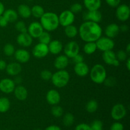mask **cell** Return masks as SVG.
I'll return each instance as SVG.
<instances>
[{
  "label": "cell",
  "instance_id": "cell-47",
  "mask_svg": "<svg viewBox=\"0 0 130 130\" xmlns=\"http://www.w3.org/2000/svg\"><path fill=\"white\" fill-rule=\"evenodd\" d=\"M13 81L14 83H15V85H19L21 84L22 82V77H20V76L17 75V76H15V79H14Z\"/></svg>",
  "mask_w": 130,
  "mask_h": 130
},
{
  "label": "cell",
  "instance_id": "cell-26",
  "mask_svg": "<svg viewBox=\"0 0 130 130\" xmlns=\"http://www.w3.org/2000/svg\"><path fill=\"white\" fill-rule=\"evenodd\" d=\"M5 19L7 20V21L9 22H14L17 21L19 17V15H18L17 11L15 10H13V9H7V10H5L3 14Z\"/></svg>",
  "mask_w": 130,
  "mask_h": 130
},
{
  "label": "cell",
  "instance_id": "cell-4",
  "mask_svg": "<svg viewBox=\"0 0 130 130\" xmlns=\"http://www.w3.org/2000/svg\"><path fill=\"white\" fill-rule=\"evenodd\" d=\"M91 81L96 84H102L107 77V71L105 67L101 64H95L90 72Z\"/></svg>",
  "mask_w": 130,
  "mask_h": 130
},
{
  "label": "cell",
  "instance_id": "cell-2",
  "mask_svg": "<svg viewBox=\"0 0 130 130\" xmlns=\"http://www.w3.org/2000/svg\"><path fill=\"white\" fill-rule=\"evenodd\" d=\"M40 24L44 30L47 32L54 31L60 25L58 16L55 13L52 11L44 12L40 18Z\"/></svg>",
  "mask_w": 130,
  "mask_h": 130
},
{
  "label": "cell",
  "instance_id": "cell-52",
  "mask_svg": "<svg viewBox=\"0 0 130 130\" xmlns=\"http://www.w3.org/2000/svg\"><path fill=\"white\" fill-rule=\"evenodd\" d=\"M126 67L128 71L130 70V58H128L126 60Z\"/></svg>",
  "mask_w": 130,
  "mask_h": 130
},
{
  "label": "cell",
  "instance_id": "cell-16",
  "mask_svg": "<svg viewBox=\"0 0 130 130\" xmlns=\"http://www.w3.org/2000/svg\"><path fill=\"white\" fill-rule=\"evenodd\" d=\"M33 38L29 34V33L23 32L20 33L17 37V43L22 47H29L32 44Z\"/></svg>",
  "mask_w": 130,
  "mask_h": 130
},
{
  "label": "cell",
  "instance_id": "cell-7",
  "mask_svg": "<svg viewBox=\"0 0 130 130\" xmlns=\"http://www.w3.org/2000/svg\"><path fill=\"white\" fill-rule=\"evenodd\" d=\"M111 117L116 121L123 119L126 115V109L122 104H117L112 107L110 112Z\"/></svg>",
  "mask_w": 130,
  "mask_h": 130
},
{
  "label": "cell",
  "instance_id": "cell-39",
  "mask_svg": "<svg viewBox=\"0 0 130 130\" xmlns=\"http://www.w3.org/2000/svg\"><path fill=\"white\" fill-rule=\"evenodd\" d=\"M41 78L44 81H49V80H51L52 76V73L51 71H48L47 69H44L43 71H41L40 74Z\"/></svg>",
  "mask_w": 130,
  "mask_h": 130
},
{
  "label": "cell",
  "instance_id": "cell-28",
  "mask_svg": "<svg viewBox=\"0 0 130 130\" xmlns=\"http://www.w3.org/2000/svg\"><path fill=\"white\" fill-rule=\"evenodd\" d=\"M97 50L95 42H86L83 46V51L86 55H91Z\"/></svg>",
  "mask_w": 130,
  "mask_h": 130
},
{
  "label": "cell",
  "instance_id": "cell-40",
  "mask_svg": "<svg viewBox=\"0 0 130 130\" xmlns=\"http://www.w3.org/2000/svg\"><path fill=\"white\" fill-rule=\"evenodd\" d=\"M71 10L74 14L78 13H80L83 10V6L80 3H76L73 4L72 6H71Z\"/></svg>",
  "mask_w": 130,
  "mask_h": 130
},
{
  "label": "cell",
  "instance_id": "cell-36",
  "mask_svg": "<svg viewBox=\"0 0 130 130\" xmlns=\"http://www.w3.org/2000/svg\"><path fill=\"white\" fill-rule=\"evenodd\" d=\"M15 29L20 33L27 32V28L25 23L24 21H18L15 24Z\"/></svg>",
  "mask_w": 130,
  "mask_h": 130
},
{
  "label": "cell",
  "instance_id": "cell-21",
  "mask_svg": "<svg viewBox=\"0 0 130 130\" xmlns=\"http://www.w3.org/2000/svg\"><path fill=\"white\" fill-rule=\"evenodd\" d=\"M5 70L8 75L11 76H15L21 72L22 66L19 62H11L7 64Z\"/></svg>",
  "mask_w": 130,
  "mask_h": 130
},
{
  "label": "cell",
  "instance_id": "cell-10",
  "mask_svg": "<svg viewBox=\"0 0 130 130\" xmlns=\"http://www.w3.org/2000/svg\"><path fill=\"white\" fill-rule=\"evenodd\" d=\"M33 56L37 58H42L46 57L49 53L48 45L39 43L36 44L32 50Z\"/></svg>",
  "mask_w": 130,
  "mask_h": 130
},
{
  "label": "cell",
  "instance_id": "cell-15",
  "mask_svg": "<svg viewBox=\"0 0 130 130\" xmlns=\"http://www.w3.org/2000/svg\"><path fill=\"white\" fill-rule=\"evenodd\" d=\"M46 100L50 105H58L61 100L60 94L57 90L52 89L47 92L46 95Z\"/></svg>",
  "mask_w": 130,
  "mask_h": 130
},
{
  "label": "cell",
  "instance_id": "cell-17",
  "mask_svg": "<svg viewBox=\"0 0 130 130\" xmlns=\"http://www.w3.org/2000/svg\"><path fill=\"white\" fill-rule=\"evenodd\" d=\"M14 57L19 63H24L29 62L30 58V54L27 50L25 49H18L14 53Z\"/></svg>",
  "mask_w": 130,
  "mask_h": 130
},
{
  "label": "cell",
  "instance_id": "cell-46",
  "mask_svg": "<svg viewBox=\"0 0 130 130\" xmlns=\"http://www.w3.org/2000/svg\"><path fill=\"white\" fill-rule=\"evenodd\" d=\"M8 24V22L5 19V17L3 15H1L0 16V27H5L7 26Z\"/></svg>",
  "mask_w": 130,
  "mask_h": 130
},
{
  "label": "cell",
  "instance_id": "cell-12",
  "mask_svg": "<svg viewBox=\"0 0 130 130\" xmlns=\"http://www.w3.org/2000/svg\"><path fill=\"white\" fill-rule=\"evenodd\" d=\"M43 31L44 29L39 22H32L27 27V32L32 38H38Z\"/></svg>",
  "mask_w": 130,
  "mask_h": 130
},
{
  "label": "cell",
  "instance_id": "cell-11",
  "mask_svg": "<svg viewBox=\"0 0 130 130\" xmlns=\"http://www.w3.org/2000/svg\"><path fill=\"white\" fill-rule=\"evenodd\" d=\"M83 19L85 21H91L99 23L102 19V15L99 10L91 11L88 10L83 14Z\"/></svg>",
  "mask_w": 130,
  "mask_h": 130
},
{
  "label": "cell",
  "instance_id": "cell-53",
  "mask_svg": "<svg viewBox=\"0 0 130 130\" xmlns=\"http://www.w3.org/2000/svg\"><path fill=\"white\" fill-rule=\"evenodd\" d=\"M125 51H126V52L128 53V54H129V53H130V44H128L126 48Z\"/></svg>",
  "mask_w": 130,
  "mask_h": 130
},
{
  "label": "cell",
  "instance_id": "cell-1",
  "mask_svg": "<svg viewBox=\"0 0 130 130\" xmlns=\"http://www.w3.org/2000/svg\"><path fill=\"white\" fill-rule=\"evenodd\" d=\"M79 36L85 42H95L102 36V29L99 23L85 21L78 30Z\"/></svg>",
  "mask_w": 130,
  "mask_h": 130
},
{
  "label": "cell",
  "instance_id": "cell-50",
  "mask_svg": "<svg viewBox=\"0 0 130 130\" xmlns=\"http://www.w3.org/2000/svg\"><path fill=\"white\" fill-rule=\"evenodd\" d=\"M119 29H120V30H121V31L123 32H126L127 30H128V26L127 25H125V24H124V25H122L121 26L119 27Z\"/></svg>",
  "mask_w": 130,
  "mask_h": 130
},
{
  "label": "cell",
  "instance_id": "cell-19",
  "mask_svg": "<svg viewBox=\"0 0 130 130\" xmlns=\"http://www.w3.org/2000/svg\"><path fill=\"white\" fill-rule=\"evenodd\" d=\"M69 63V58L65 55H58L54 61V67L58 70H63L68 66Z\"/></svg>",
  "mask_w": 130,
  "mask_h": 130
},
{
  "label": "cell",
  "instance_id": "cell-13",
  "mask_svg": "<svg viewBox=\"0 0 130 130\" xmlns=\"http://www.w3.org/2000/svg\"><path fill=\"white\" fill-rule=\"evenodd\" d=\"M102 58L104 62L106 64L109 66H112L114 67H118L120 62L117 59L116 53L112 50L106 51L103 52Z\"/></svg>",
  "mask_w": 130,
  "mask_h": 130
},
{
  "label": "cell",
  "instance_id": "cell-31",
  "mask_svg": "<svg viewBox=\"0 0 130 130\" xmlns=\"http://www.w3.org/2000/svg\"><path fill=\"white\" fill-rule=\"evenodd\" d=\"M86 110L89 113H94L99 108V104L97 101L94 99L89 100L86 104Z\"/></svg>",
  "mask_w": 130,
  "mask_h": 130
},
{
  "label": "cell",
  "instance_id": "cell-24",
  "mask_svg": "<svg viewBox=\"0 0 130 130\" xmlns=\"http://www.w3.org/2000/svg\"><path fill=\"white\" fill-rule=\"evenodd\" d=\"M17 13L23 19H28L31 16V8L28 5L21 4L18 6Z\"/></svg>",
  "mask_w": 130,
  "mask_h": 130
},
{
  "label": "cell",
  "instance_id": "cell-20",
  "mask_svg": "<svg viewBox=\"0 0 130 130\" xmlns=\"http://www.w3.org/2000/svg\"><path fill=\"white\" fill-rule=\"evenodd\" d=\"M49 53L53 55H58L63 50V44L62 42L57 39L52 40L48 44Z\"/></svg>",
  "mask_w": 130,
  "mask_h": 130
},
{
  "label": "cell",
  "instance_id": "cell-51",
  "mask_svg": "<svg viewBox=\"0 0 130 130\" xmlns=\"http://www.w3.org/2000/svg\"><path fill=\"white\" fill-rule=\"evenodd\" d=\"M5 10V6H4V5L3 4V3H1V1H0V16L3 14Z\"/></svg>",
  "mask_w": 130,
  "mask_h": 130
},
{
  "label": "cell",
  "instance_id": "cell-25",
  "mask_svg": "<svg viewBox=\"0 0 130 130\" xmlns=\"http://www.w3.org/2000/svg\"><path fill=\"white\" fill-rule=\"evenodd\" d=\"M84 5L89 11L98 10L102 5L101 0H83Z\"/></svg>",
  "mask_w": 130,
  "mask_h": 130
},
{
  "label": "cell",
  "instance_id": "cell-43",
  "mask_svg": "<svg viewBox=\"0 0 130 130\" xmlns=\"http://www.w3.org/2000/svg\"><path fill=\"white\" fill-rule=\"evenodd\" d=\"M75 130H91L90 126L86 123H81L76 126Z\"/></svg>",
  "mask_w": 130,
  "mask_h": 130
},
{
  "label": "cell",
  "instance_id": "cell-29",
  "mask_svg": "<svg viewBox=\"0 0 130 130\" xmlns=\"http://www.w3.org/2000/svg\"><path fill=\"white\" fill-rule=\"evenodd\" d=\"M10 101L8 98H0V112L5 113L8 111L10 108Z\"/></svg>",
  "mask_w": 130,
  "mask_h": 130
},
{
  "label": "cell",
  "instance_id": "cell-5",
  "mask_svg": "<svg viewBox=\"0 0 130 130\" xmlns=\"http://www.w3.org/2000/svg\"><path fill=\"white\" fill-rule=\"evenodd\" d=\"M97 49L101 52L112 50L115 46V43L112 39L108 37H100L95 41Z\"/></svg>",
  "mask_w": 130,
  "mask_h": 130
},
{
  "label": "cell",
  "instance_id": "cell-23",
  "mask_svg": "<svg viewBox=\"0 0 130 130\" xmlns=\"http://www.w3.org/2000/svg\"><path fill=\"white\" fill-rule=\"evenodd\" d=\"M13 92L15 98L20 101H24L27 98V90L22 85H19L17 86H15Z\"/></svg>",
  "mask_w": 130,
  "mask_h": 130
},
{
  "label": "cell",
  "instance_id": "cell-14",
  "mask_svg": "<svg viewBox=\"0 0 130 130\" xmlns=\"http://www.w3.org/2000/svg\"><path fill=\"white\" fill-rule=\"evenodd\" d=\"M13 80L10 78H4L0 81V90L6 94L13 92L15 88Z\"/></svg>",
  "mask_w": 130,
  "mask_h": 130
},
{
  "label": "cell",
  "instance_id": "cell-32",
  "mask_svg": "<svg viewBox=\"0 0 130 130\" xmlns=\"http://www.w3.org/2000/svg\"><path fill=\"white\" fill-rule=\"evenodd\" d=\"M38 39L39 40V43L48 45L50 43L51 41H52V37H51V35L50 34L49 32H47L46 30L44 31V30L42 32V34L39 36Z\"/></svg>",
  "mask_w": 130,
  "mask_h": 130
},
{
  "label": "cell",
  "instance_id": "cell-42",
  "mask_svg": "<svg viewBox=\"0 0 130 130\" xmlns=\"http://www.w3.org/2000/svg\"><path fill=\"white\" fill-rule=\"evenodd\" d=\"M110 130H124V126L122 123L119 122H116L112 124Z\"/></svg>",
  "mask_w": 130,
  "mask_h": 130
},
{
  "label": "cell",
  "instance_id": "cell-6",
  "mask_svg": "<svg viewBox=\"0 0 130 130\" xmlns=\"http://www.w3.org/2000/svg\"><path fill=\"white\" fill-rule=\"evenodd\" d=\"M58 20L60 25L65 27L73 24L75 20V14L69 10H64L58 16Z\"/></svg>",
  "mask_w": 130,
  "mask_h": 130
},
{
  "label": "cell",
  "instance_id": "cell-35",
  "mask_svg": "<svg viewBox=\"0 0 130 130\" xmlns=\"http://www.w3.org/2000/svg\"><path fill=\"white\" fill-rule=\"evenodd\" d=\"M15 49L14 46L11 43H7L5 45L3 48V52L5 55L7 57H11L14 55Z\"/></svg>",
  "mask_w": 130,
  "mask_h": 130
},
{
  "label": "cell",
  "instance_id": "cell-37",
  "mask_svg": "<svg viewBox=\"0 0 130 130\" xmlns=\"http://www.w3.org/2000/svg\"><path fill=\"white\" fill-rule=\"evenodd\" d=\"M128 53L126 52V51L123 50H120L118 51L116 53V58L119 62H124L126 61V60L128 58Z\"/></svg>",
  "mask_w": 130,
  "mask_h": 130
},
{
  "label": "cell",
  "instance_id": "cell-48",
  "mask_svg": "<svg viewBox=\"0 0 130 130\" xmlns=\"http://www.w3.org/2000/svg\"><path fill=\"white\" fill-rule=\"evenodd\" d=\"M6 66H7V63L5 60H0V71H3L6 69Z\"/></svg>",
  "mask_w": 130,
  "mask_h": 130
},
{
  "label": "cell",
  "instance_id": "cell-45",
  "mask_svg": "<svg viewBox=\"0 0 130 130\" xmlns=\"http://www.w3.org/2000/svg\"><path fill=\"white\" fill-rule=\"evenodd\" d=\"M72 62L76 64V63H81V62H83L84 61V57L82 55L79 54L78 53L77 55H76V56L73 57L72 58Z\"/></svg>",
  "mask_w": 130,
  "mask_h": 130
},
{
  "label": "cell",
  "instance_id": "cell-44",
  "mask_svg": "<svg viewBox=\"0 0 130 130\" xmlns=\"http://www.w3.org/2000/svg\"><path fill=\"white\" fill-rule=\"evenodd\" d=\"M105 1L109 6L113 8L119 6L121 3V0H105Z\"/></svg>",
  "mask_w": 130,
  "mask_h": 130
},
{
  "label": "cell",
  "instance_id": "cell-30",
  "mask_svg": "<svg viewBox=\"0 0 130 130\" xmlns=\"http://www.w3.org/2000/svg\"><path fill=\"white\" fill-rule=\"evenodd\" d=\"M44 13V8L40 5H34L31 8V15L36 19H40Z\"/></svg>",
  "mask_w": 130,
  "mask_h": 130
},
{
  "label": "cell",
  "instance_id": "cell-54",
  "mask_svg": "<svg viewBox=\"0 0 130 130\" xmlns=\"http://www.w3.org/2000/svg\"><path fill=\"white\" fill-rule=\"evenodd\" d=\"M6 130H9V129H6Z\"/></svg>",
  "mask_w": 130,
  "mask_h": 130
},
{
  "label": "cell",
  "instance_id": "cell-33",
  "mask_svg": "<svg viewBox=\"0 0 130 130\" xmlns=\"http://www.w3.org/2000/svg\"><path fill=\"white\" fill-rule=\"evenodd\" d=\"M74 122V116L71 113H67L64 115L63 118V124L66 126H71Z\"/></svg>",
  "mask_w": 130,
  "mask_h": 130
},
{
  "label": "cell",
  "instance_id": "cell-3",
  "mask_svg": "<svg viewBox=\"0 0 130 130\" xmlns=\"http://www.w3.org/2000/svg\"><path fill=\"white\" fill-rule=\"evenodd\" d=\"M51 81L55 87L59 88H63L69 82L70 74L65 69L58 70L57 72L52 74Z\"/></svg>",
  "mask_w": 130,
  "mask_h": 130
},
{
  "label": "cell",
  "instance_id": "cell-18",
  "mask_svg": "<svg viewBox=\"0 0 130 130\" xmlns=\"http://www.w3.org/2000/svg\"><path fill=\"white\" fill-rule=\"evenodd\" d=\"M74 71L76 74L79 77H85L89 74L90 69L85 62H83L81 63H76L74 67Z\"/></svg>",
  "mask_w": 130,
  "mask_h": 130
},
{
  "label": "cell",
  "instance_id": "cell-22",
  "mask_svg": "<svg viewBox=\"0 0 130 130\" xmlns=\"http://www.w3.org/2000/svg\"><path fill=\"white\" fill-rule=\"evenodd\" d=\"M119 32H120L119 26L115 23L109 24L105 29V36L111 39L116 38L119 34Z\"/></svg>",
  "mask_w": 130,
  "mask_h": 130
},
{
  "label": "cell",
  "instance_id": "cell-9",
  "mask_svg": "<svg viewBox=\"0 0 130 130\" xmlns=\"http://www.w3.org/2000/svg\"><path fill=\"white\" fill-rule=\"evenodd\" d=\"M117 19L121 22H126L129 19L130 16V8L126 4H122L117 6L116 11Z\"/></svg>",
  "mask_w": 130,
  "mask_h": 130
},
{
  "label": "cell",
  "instance_id": "cell-8",
  "mask_svg": "<svg viewBox=\"0 0 130 130\" xmlns=\"http://www.w3.org/2000/svg\"><path fill=\"white\" fill-rule=\"evenodd\" d=\"M79 50L78 43L74 41H71L66 44L63 52L65 55L67 56L69 58H72L74 56L79 53Z\"/></svg>",
  "mask_w": 130,
  "mask_h": 130
},
{
  "label": "cell",
  "instance_id": "cell-55",
  "mask_svg": "<svg viewBox=\"0 0 130 130\" xmlns=\"http://www.w3.org/2000/svg\"><path fill=\"white\" fill-rule=\"evenodd\" d=\"M0 130H1V129H0Z\"/></svg>",
  "mask_w": 130,
  "mask_h": 130
},
{
  "label": "cell",
  "instance_id": "cell-49",
  "mask_svg": "<svg viewBox=\"0 0 130 130\" xmlns=\"http://www.w3.org/2000/svg\"><path fill=\"white\" fill-rule=\"evenodd\" d=\"M44 130H61V128L57 125H51L47 127Z\"/></svg>",
  "mask_w": 130,
  "mask_h": 130
},
{
  "label": "cell",
  "instance_id": "cell-34",
  "mask_svg": "<svg viewBox=\"0 0 130 130\" xmlns=\"http://www.w3.org/2000/svg\"><path fill=\"white\" fill-rule=\"evenodd\" d=\"M52 114L55 118H60L63 114V109L61 106L58 105H53L51 110Z\"/></svg>",
  "mask_w": 130,
  "mask_h": 130
},
{
  "label": "cell",
  "instance_id": "cell-38",
  "mask_svg": "<svg viewBox=\"0 0 130 130\" xmlns=\"http://www.w3.org/2000/svg\"><path fill=\"white\" fill-rule=\"evenodd\" d=\"M91 130H103V123L100 120H95L90 125Z\"/></svg>",
  "mask_w": 130,
  "mask_h": 130
},
{
  "label": "cell",
  "instance_id": "cell-41",
  "mask_svg": "<svg viewBox=\"0 0 130 130\" xmlns=\"http://www.w3.org/2000/svg\"><path fill=\"white\" fill-rule=\"evenodd\" d=\"M104 83L105 84V86H109V87H112V86H115L116 84V79L115 77H112V76L109 77H106Z\"/></svg>",
  "mask_w": 130,
  "mask_h": 130
},
{
  "label": "cell",
  "instance_id": "cell-27",
  "mask_svg": "<svg viewBox=\"0 0 130 130\" xmlns=\"http://www.w3.org/2000/svg\"><path fill=\"white\" fill-rule=\"evenodd\" d=\"M64 32L67 38H74L78 34V29L75 25L71 24L65 27Z\"/></svg>",
  "mask_w": 130,
  "mask_h": 130
}]
</instances>
